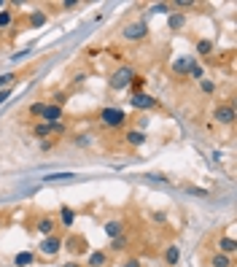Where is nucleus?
<instances>
[{
    "mask_svg": "<svg viewBox=\"0 0 237 267\" xmlns=\"http://www.w3.org/2000/svg\"><path fill=\"white\" fill-rule=\"evenodd\" d=\"M135 78H137V70L132 65H118L108 76V86H111V92H124V89H129V84H132Z\"/></svg>",
    "mask_w": 237,
    "mask_h": 267,
    "instance_id": "1",
    "label": "nucleus"
},
{
    "mask_svg": "<svg viewBox=\"0 0 237 267\" xmlns=\"http://www.w3.org/2000/svg\"><path fill=\"white\" fill-rule=\"evenodd\" d=\"M97 119H100L103 127H108V130H121L124 124H127V113L121 108H116V105H108V108H103L97 113Z\"/></svg>",
    "mask_w": 237,
    "mask_h": 267,
    "instance_id": "2",
    "label": "nucleus"
},
{
    "mask_svg": "<svg viewBox=\"0 0 237 267\" xmlns=\"http://www.w3.org/2000/svg\"><path fill=\"white\" fill-rule=\"evenodd\" d=\"M121 35H124V41H132V43L146 41V38H148V22H146V19H135V22H127V24L121 27Z\"/></svg>",
    "mask_w": 237,
    "mask_h": 267,
    "instance_id": "3",
    "label": "nucleus"
},
{
    "mask_svg": "<svg viewBox=\"0 0 237 267\" xmlns=\"http://www.w3.org/2000/svg\"><path fill=\"white\" fill-rule=\"evenodd\" d=\"M62 246H65L62 235H46L41 243H38V254L46 257V259H51V257H57V254L62 251Z\"/></svg>",
    "mask_w": 237,
    "mask_h": 267,
    "instance_id": "4",
    "label": "nucleus"
},
{
    "mask_svg": "<svg viewBox=\"0 0 237 267\" xmlns=\"http://www.w3.org/2000/svg\"><path fill=\"white\" fill-rule=\"evenodd\" d=\"M127 103L132 105L135 111H151V108H156V97L148 95V92H135V95L127 97Z\"/></svg>",
    "mask_w": 237,
    "mask_h": 267,
    "instance_id": "5",
    "label": "nucleus"
},
{
    "mask_svg": "<svg viewBox=\"0 0 237 267\" xmlns=\"http://www.w3.org/2000/svg\"><path fill=\"white\" fill-rule=\"evenodd\" d=\"M213 119L219 124H224V127H229V124H235V105L232 103H219L213 108Z\"/></svg>",
    "mask_w": 237,
    "mask_h": 267,
    "instance_id": "6",
    "label": "nucleus"
},
{
    "mask_svg": "<svg viewBox=\"0 0 237 267\" xmlns=\"http://www.w3.org/2000/svg\"><path fill=\"white\" fill-rule=\"evenodd\" d=\"M41 122H46V124H57V122H65V108H59V105H54V103H46V108H43V116H41Z\"/></svg>",
    "mask_w": 237,
    "mask_h": 267,
    "instance_id": "7",
    "label": "nucleus"
},
{
    "mask_svg": "<svg viewBox=\"0 0 237 267\" xmlns=\"http://www.w3.org/2000/svg\"><path fill=\"white\" fill-rule=\"evenodd\" d=\"M35 230L41 232V235H54V230H57V219L54 216H38L35 219Z\"/></svg>",
    "mask_w": 237,
    "mask_h": 267,
    "instance_id": "8",
    "label": "nucleus"
},
{
    "mask_svg": "<svg viewBox=\"0 0 237 267\" xmlns=\"http://www.w3.org/2000/svg\"><path fill=\"white\" fill-rule=\"evenodd\" d=\"M103 230H105V235H108L111 240H114V238H121V235H124V222H121V219H111V222H105Z\"/></svg>",
    "mask_w": 237,
    "mask_h": 267,
    "instance_id": "9",
    "label": "nucleus"
},
{
    "mask_svg": "<svg viewBox=\"0 0 237 267\" xmlns=\"http://www.w3.org/2000/svg\"><path fill=\"white\" fill-rule=\"evenodd\" d=\"M219 251H221V254H227V257H232V254L237 251V240H235L232 235L219 238Z\"/></svg>",
    "mask_w": 237,
    "mask_h": 267,
    "instance_id": "10",
    "label": "nucleus"
},
{
    "mask_svg": "<svg viewBox=\"0 0 237 267\" xmlns=\"http://www.w3.org/2000/svg\"><path fill=\"white\" fill-rule=\"evenodd\" d=\"M167 24H170V30L181 32L183 27H186V16H183L181 11H170V19H167Z\"/></svg>",
    "mask_w": 237,
    "mask_h": 267,
    "instance_id": "11",
    "label": "nucleus"
},
{
    "mask_svg": "<svg viewBox=\"0 0 237 267\" xmlns=\"http://www.w3.org/2000/svg\"><path fill=\"white\" fill-rule=\"evenodd\" d=\"M73 222H76V211L70 208V205H62V208H59V224L73 227Z\"/></svg>",
    "mask_w": 237,
    "mask_h": 267,
    "instance_id": "12",
    "label": "nucleus"
},
{
    "mask_svg": "<svg viewBox=\"0 0 237 267\" xmlns=\"http://www.w3.org/2000/svg\"><path fill=\"white\" fill-rule=\"evenodd\" d=\"M32 135L41 138V141H49V138H51V124H46V122H35V124H32Z\"/></svg>",
    "mask_w": 237,
    "mask_h": 267,
    "instance_id": "13",
    "label": "nucleus"
},
{
    "mask_svg": "<svg viewBox=\"0 0 237 267\" xmlns=\"http://www.w3.org/2000/svg\"><path fill=\"white\" fill-rule=\"evenodd\" d=\"M87 265L89 267H105V265H108V254H105V251H92L89 259H87Z\"/></svg>",
    "mask_w": 237,
    "mask_h": 267,
    "instance_id": "14",
    "label": "nucleus"
},
{
    "mask_svg": "<svg viewBox=\"0 0 237 267\" xmlns=\"http://www.w3.org/2000/svg\"><path fill=\"white\" fill-rule=\"evenodd\" d=\"M164 262H167L170 267L181 262V249H178L175 243H173V246H167V249H164Z\"/></svg>",
    "mask_w": 237,
    "mask_h": 267,
    "instance_id": "15",
    "label": "nucleus"
},
{
    "mask_svg": "<svg viewBox=\"0 0 237 267\" xmlns=\"http://www.w3.org/2000/svg\"><path fill=\"white\" fill-rule=\"evenodd\" d=\"M192 59H194V57H181V59H175V62H173V73H175V76H186V73H189V65H192Z\"/></svg>",
    "mask_w": 237,
    "mask_h": 267,
    "instance_id": "16",
    "label": "nucleus"
},
{
    "mask_svg": "<svg viewBox=\"0 0 237 267\" xmlns=\"http://www.w3.org/2000/svg\"><path fill=\"white\" fill-rule=\"evenodd\" d=\"M124 141H127L129 146H135V149H137V146H143V143H146V135H143L140 130H127V135H124Z\"/></svg>",
    "mask_w": 237,
    "mask_h": 267,
    "instance_id": "17",
    "label": "nucleus"
},
{
    "mask_svg": "<svg viewBox=\"0 0 237 267\" xmlns=\"http://www.w3.org/2000/svg\"><path fill=\"white\" fill-rule=\"evenodd\" d=\"M32 262H35V254H32V251H19L16 257H14V265L16 267H30Z\"/></svg>",
    "mask_w": 237,
    "mask_h": 267,
    "instance_id": "18",
    "label": "nucleus"
},
{
    "mask_svg": "<svg viewBox=\"0 0 237 267\" xmlns=\"http://www.w3.org/2000/svg\"><path fill=\"white\" fill-rule=\"evenodd\" d=\"M213 49H216V46H213L210 38H200V41H197V54H200V57H210V54H213Z\"/></svg>",
    "mask_w": 237,
    "mask_h": 267,
    "instance_id": "19",
    "label": "nucleus"
},
{
    "mask_svg": "<svg viewBox=\"0 0 237 267\" xmlns=\"http://www.w3.org/2000/svg\"><path fill=\"white\" fill-rule=\"evenodd\" d=\"M210 267H232V257H227V254L216 251L213 257H210Z\"/></svg>",
    "mask_w": 237,
    "mask_h": 267,
    "instance_id": "20",
    "label": "nucleus"
},
{
    "mask_svg": "<svg viewBox=\"0 0 237 267\" xmlns=\"http://www.w3.org/2000/svg\"><path fill=\"white\" fill-rule=\"evenodd\" d=\"M186 76L194 78V81H202V78H205V68H202L197 59H192V65H189V73H186Z\"/></svg>",
    "mask_w": 237,
    "mask_h": 267,
    "instance_id": "21",
    "label": "nucleus"
},
{
    "mask_svg": "<svg viewBox=\"0 0 237 267\" xmlns=\"http://www.w3.org/2000/svg\"><path fill=\"white\" fill-rule=\"evenodd\" d=\"M14 27V11L3 8L0 11V30H11Z\"/></svg>",
    "mask_w": 237,
    "mask_h": 267,
    "instance_id": "22",
    "label": "nucleus"
},
{
    "mask_svg": "<svg viewBox=\"0 0 237 267\" xmlns=\"http://www.w3.org/2000/svg\"><path fill=\"white\" fill-rule=\"evenodd\" d=\"M43 108H46V100H38V103H32L30 108H27V116H32V119H38V122H41Z\"/></svg>",
    "mask_w": 237,
    "mask_h": 267,
    "instance_id": "23",
    "label": "nucleus"
},
{
    "mask_svg": "<svg viewBox=\"0 0 237 267\" xmlns=\"http://www.w3.org/2000/svg\"><path fill=\"white\" fill-rule=\"evenodd\" d=\"M46 24V11H32L30 14V27H43Z\"/></svg>",
    "mask_w": 237,
    "mask_h": 267,
    "instance_id": "24",
    "label": "nucleus"
},
{
    "mask_svg": "<svg viewBox=\"0 0 237 267\" xmlns=\"http://www.w3.org/2000/svg\"><path fill=\"white\" fill-rule=\"evenodd\" d=\"M16 78H19V73H3V76H0V89H8Z\"/></svg>",
    "mask_w": 237,
    "mask_h": 267,
    "instance_id": "25",
    "label": "nucleus"
},
{
    "mask_svg": "<svg viewBox=\"0 0 237 267\" xmlns=\"http://www.w3.org/2000/svg\"><path fill=\"white\" fill-rule=\"evenodd\" d=\"M124 249H127V238H114V240H111V251H124Z\"/></svg>",
    "mask_w": 237,
    "mask_h": 267,
    "instance_id": "26",
    "label": "nucleus"
},
{
    "mask_svg": "<svg viewBox=\"0 0 237 267\" xmlns=\"http://www.w3.org/2000/svg\"><path fill=\"white\" fill-rule=\"evenodd\" d=\"M173 11V5H167V3H154L151 5V14H170Z\"/></svg>",
    "mask_w": 237,
    "mask_h": 267,
    "instance_id": "27",
    "label": "nucleus"
},
{
    "mask_svg": "<svg viewBox=\"0 0 237 267\" xmlns=\"http://www.w3.org/2000/svg\"><path fill=\"white\" fill-rule=\"evenodd\" d=\"M73 178V173H51V176H46V181H70Z\"/></svg>",
    "mask_w": 237,
    "mask_h": 267,
    "instance_id": "28",
    "label": "nucleus"
},
{
    "mask_svg": "<svg viewBox=\"0 0 237 267\" xmlns=\"http://www.w3.org/2000/svg\"><path fill=\"white\" fill-rule=\"evenodd\" d=\"M51 103H54V105H59V108H62V105L68 103V95H65V92H54V95H51Z\"/></svg>",
    "mask_w": 237,
    "mask_h": 267,
    "instance_id": "29",
    "label": "nucleus"
},
{
    "mask_svg": "<svg viewBox=\"0 0 237 267\" xmlns=\"http://www.w3.org/2000/svg\"><path fill=\"white\" fill-rule=\"evenodd\" d=\"M200 89L205 92V95H213V92H216V84L208 81V78H202V81H200Z\"/></svg>",
    "mask_w": 237,
    "mask_h": 267,
    "instance_id": "30",
    "label": "nucleus"
},
{
    "mask_svg": "<svg viewBox=\"0 0 237 267\" xmlns=\"http://www.w3.org/2000/svg\"><path fill=\"white\" fill-rule=\"evenodd\" d=\"M92 143V135H78L76 138V146H81V149H84V146H89Z\"/></svg>",
    "mask_w": 237,
    "mask_h": 267,
    "instance_id": "31",
    "label": "nucleus"
},
{
    "mask_svg": "<svg viewBox=\"0 0 237 267\" xmlns=\"http://www.w3.org/2000/svg\"><path fill=\"white\" fill-rule=\"evenodd\" d=\"M192 5H194V0H175L173 8H192Z\"/></svg>",
    "mask_w": 237,
    "mask_h": 267,
    "instance_id": "32",
    "label": "nucleus"
},
{
    "mask_svg": "<svg viewBox=\"0 0 237 267\" xmlns=\"http://www.w3.org/2000/svg\"><path fill=\"white\" fill-rule=\"evenodd\" d=\"M186 192H189V195H200V197H205V195H208L205 189H194V186H186Z\"/></svg>",
    "mask_w": 237,
    "mask_h": 267,
    "instance_id": "33",
    "label": "nucleus"
},
{
    "mask_svg": "<svg viewBox=\"0 0 237 267\" xmlns=\"http://www.w3.org/2000/svg\"><path fill=\"white\" fill-rule=\"evenodd\" d=\"M51 149H54V141H51V138L49 141H41V151H51Z\"/></svg>",
    "mask_w": 237,
    "mask_h": 267,
    "instance_id": "34",
    "label": "nucleus"
},
{
    "mask_svg": "<svg viewBox=\"0 0 237 267\" xmlns=\"http://www.w3.org/2000/svg\"><path fill=\"white\" fill-rule=\"evenodd\" d=\"M8 97H11V86H8V89H0V105H3Z\"/></svg>",
    "mask_w": 237,
    "mask_h": 267,
    "instance_id": "35",
    "label": "nucleus"
},
{
    "mask_svg": "<svg viewBox=\"0 0 237 267\" xmlns=\"http://www.w3.org/2000/svg\"><path fill=\"white\" fill-rule=\"evenodd\" d=\"M76 5H78V0H65V3H62V8L68 11V8H76Z\"/></svg>",
    "mask_w": 237,
    "mask_h": 267,
    "instance_id": "36",
    "label": "nucleus"
},
{
    "mask_svg": "<svg viewBox=\"0 0 237 267\" xmlns=\"http://www.w3.org/2000/svg\"><path fill=\"white\" fill-rule=\"evenodd\" d=\"M124 267H140V262H137V259H127V262H124Z\"/></svg>",
    "mask_w": 237,
    "mask_h": 267,
    "instance_id": "37",
    "label": "nucleus"
},
{
    "mask_svg": "<svg viewBox=\"0 0 237 267\" xmlns=\"http://www.w3.org/2000/svg\"><path fill=\"white\" fill-rule=\"evenodd\" d=\"M62 267H81V265H78V262H65Z\"/></svg>",
    "mask_w": 237,
    "mask_h": 267,
    "instance_id": "38",
    "label": "nucleus"
},
{
    "mask_svg": "<svg viewBox=\"0 0 237 267\" xmlns=\"http://www.w3.org/2000/svg\"><path fill=\"white\" fill-rule=\"evenodd\" d=\"M208 267H210V265H208Z\"/></svg>",
    "mask_w": 237,
    "mask_h": 267,
    "instance_id": "39",
    "label": "nucleus"
}]
</instances>
